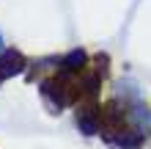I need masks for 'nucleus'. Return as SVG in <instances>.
<instances>
[{
	"label": "nucleus",
	"instance_id": "f257e3e1",
	"mask_svg": "<svg viewBox=\"0 0 151 149\" xmlns=\"http://www.w3.org/2000/svg\"><path fill=\"white\" fill-rule=\"evenodd\" d=\"M39 91H41V97L47 100V105H50L52 113H55V110L60 113L66 105H72V102L80 97L77 80H72L66 72H60L58 77H47V80H41Z\"/></svg>",
	"mask_w": 151,
	"mask_h": 149
},
{
	"label": "nucleus",
	"instance_id": "f03ea898",
	"mask_svg": "<svg viewBox=\"0 0 151 149\" xmlns=\"http://www.w3.org/2000/svg\"><path fill=\"white\" fill-rule=\"evenodd\" d=\"M77 127H80L83 135H93L96 130L102 127V110H99V105L93 100L77 108Z\"/></svg>",
	"mask_w": 151,
	"mask_h": 149
},
{
	"label": "nucleus",
	"instance_id": "7ed1b4c3",
	"mask_svg": "<svg viewBox=\"0 0 151 149\" xmlns=\"http://www.w3.org/2000/svg\"><path fill=\"white\" fill-rule=\"evenodd\" d=\"M25 66H28V61H25V55L19 50H3L0 52V83L14 75H22Z\"/></svg>",
	"mask_w": 151,
	"mask_h": 149
},
{
	"label": "nucleus",
	"instance_id": "20e7f679",
	"mask_svg": "<svg viewBox=\"0 0 151 149\" xmlns=\"http://www.w3.org/2000/svg\"><path fill=\"white\" fill-rule=\"evenodd\" d=\"M58 64H60V72L74 75V72H83V69H85L88 55H85V50H72V52H66V55L60 58Z\"/></svg>",
	"mask_w": 151,
	"mask_h": 149
},
{
	"label": "nucleus",
	"instance_id": "39448f33",
	"mask_svg": "<svg viewBox=\"0 0 151 149\" xmlns=\"http://www.w3.org/2000/svg\"><path fill=\"white\" fill-rule=\"evenodd\" d=\"M0 47H3V39H0Z\"/></svg>",
	"mask_w": 151,
	"mask_h": 149
}]
</instances>
